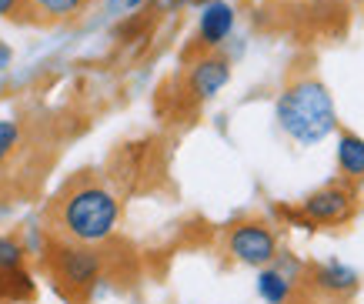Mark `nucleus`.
Segmentation results:
<instances>
[{"mask_svg":"<svg viewBox=\"0 0 364 304\" xmlns=\"http://www.w3.org/2000/svg\"><path fill=\"white\" fill-rule=\"evenodd\" d=\"M121 221V197L94 171L67 177L44 207V238L74 244H104Z\"/></svg>","mask_w":364,"mask_h":304,"instance_id":"obj_1","label":"nucleus"},{"mask_svg":"<svg viewBox=\"0 0 364 304\" xmlns=\"http://www.w3.org/2000/svg\"><path fill=\"white\" fill-rule=\"evenodd\" d=\"M277 120L298 144H318L338 127V110H334L328 87L311 70H298L281 87Z\"/></svg>","mask_w":364,"mask_h":304,"instance_id":"obj_2","label":"nucleus"},{"mask_svg":"<svg viewBox=\"0 0 364 304\" xmlns=\"http://www.w3.org/2000/svg\"><path fill=\"white\" fill-rule=\"evenodd\" d=\"M104 244H74V241L44 238L41 268L67 304H87L94 288L104 281L107 264H111L104 254Z\"/></svg>","mask_w":364,"mask_h":304,"instance_id":"obj_3","label":"nucleus"},{"mask_svg":"<svg viewBox=\"0 0 364 304\" xmlns=\"http://www.w3.org/2000/svg\"><path fill=\"white\" fill-rule=\"evenodd\" d=\"M228 80H231V61L221 51H208V54L191 57L184 70L167 87H161L157 110L167 114L171 120H191L218 90L228 87Z\"/></svg>","mask_w":364,"mask_h":304,"instance_id":"obj_4","label":"nucleus"},{"mask_svg":"<svg viewBox=\"0 0 364 304\" xmlns=\"http://www.w3.org/2000/svg\"><path fill=\"white\" fill-rule=\"evenodd\" d=\"M228 254L247 268H267L277 261V234L261 217H244L228 228Z\"/></svg>","mask_w":364,"mask_h":304,"instance_id":"obj_5","label":"nucleus"},{"mask_svg":"<svg viewBox=\"0 0 364 304\" xmlns=\"http://www.w3.org/2000/svg\"><path fill=\"white\" fill-rule=\"evenodd\" d=\"M111 181L121 191H144L151 184V177H157L161 171V157H157V144L154 141H137V144H124L121 151L111 157Z\"/></svg>","mask_w":364,"mask_h":304,"instance_id":"obj_6","label":"nucleus"},{"mask_svg":"<svg viewBox=\"0 0 364 304\" xmlns=\"http://www.w3.org/2000/svg\"><path fill=\"white\" fill-rule=\"evenodd\" d=\"M354 207H358V187L348 181H334V184H324L304 197L301 214L314 224H344L354 217Z\"/></svg>","mask_w":364,"mask_h":304,"instance_id":"obj_7","label":"nucleus"},{"mask_svg":"<svg viewBox=\"0 0 364 304\" xmlns=\"http://www.w3.org/2000/svg\"><path fill=\"white\" fill-rule=\"evenodd\" d=\"M234 31V7L228 0H210L204 4L198 21V33H194V47L188 51V57L208 54V51H218Z\"/></svg>","mask_w":364,"mask_h":304,"instance_id":"obj_8","label":"nucleus"},{"mask_svg":"<svg viewBox=\"0 0 364 304\" xmlns=\"http://www.w3.org/2000/svg\"><path fill=\"white\" fill-rule=\"evenodd\" d=\"M338 174L354 187L364 184V137H358L354 130H341L338 137Z\"/></svg>","mask_w":364,"mask_h":304,"instance_id":"obj_9","label":"nucleus"},{"mask_svg":"<svg viewBox=\"0 0 364 304\" xmlns=\"http://www.w3.org/2000/svg\"><path fill=\"white\" fill-rule=\"evenodd\" d=\"M311 281L328 294H348L358 288V274L341 264H321V268H311Z\"/></svg>","mask_w":364,"mask_h":304,"instance_id":"obj_10","label":"nucleus"},{"mask_svg":"<svg viewBox=\"0 0 364 304\" xmlns=\"http://www.w3.org/2000/svg\"><path fill=\"white\" fill-rule=\"evenodd\" d=\"M37 23H60V21H74L90 7V0H31Z\"/></svg>","mask_w":364,"mask_h":304,"instance_id":"obj_11","label":"nucleus"},{"mask_svg":"<svg viewBox=\"0 0 364 304\" xmlns=\"http://www.w3.org/2000/svg\"><path fill=\"white\" fill-rule=\"evenodd\" d=\"M23 144H27V130H23L21 120L0 117V171H4L14 157H21Z\"/></svg>","mask_w":364,"mask_h":304,"instance_id":"obj_12","label":"nucleus"},{"mask_svg":"<svg viewBox=\"0 0 364 304\" xmlns=\"http://www.w3.org/2000/svg\"><path fill=\"white\" fill-rule=\"evenodd\" d=\"M257 288H261V298L271 301V304H291V298H294V281H291L284 271H271V268H264Z\"/></svg>","mask_w":364,"mask_h":304,"instance_id":"obj_13","label":"nucleus"},{"mask_svg":"<svg viewBox=\"0 0 364 304\" xmlns=\"http://www.w3.org/2000/svg\"><path fill=\"white\" fill-rule=\"evenodd\" d=\"M0 21L11 23H37L31 0H0Z\"/></svg>","mask_w":364,"mask_h":304,"instance_id":"obj_14","label":"nucleus"},{"mask_svg":"<svg viewBox=\"0 0 364 304\" xmlns=\"http://www.w3.org/2000/svg\"><path fill=\"white\" fill-rule=\"evenodd\" d=\"M14 61V51H11V43H4L0 41V70H7Z\"/></svg>","mask_w":364,"mask_h":304,"instance_id":"obj_15","label":"nucleus"},{"mask_svg":"<svg viewBox=\"0 0 364 304\" xmlns=\"http://www.w3.org/2000/svg\"><path fill=\"white\" fill-rule=\"evenodd\" d=\"M141 4H147V0H127V7H131V11L134 7H141Z\"/></svg>","mask_w":364,"mask_h":304,"instance_id":"obj_16","label":"nucleus"},{"mask_svg":"<svg viewBox=\"0 0 364 304\" xmlns=\"http://www.w3.org/2000/svg\"><path fill=\"white\" fill-rule=\"evenodd\" d=\"M0 197H4V177H0Z\"/></svg>","mask_w":364,"mask_h":304,"instance_id":"obj_17","label":"nucleus"}]
</instances>
